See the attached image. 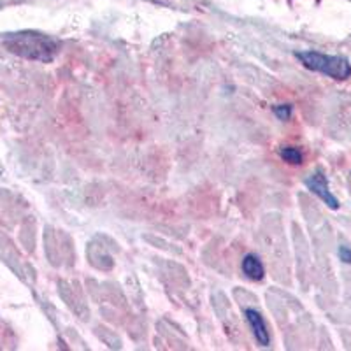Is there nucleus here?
<instances>
[{
	"mask_svg": "<svg viewBox=\"0 0 351 351\" xmlns=\"http://www.w3.org/2000/svg\"><path fill=\"white\" fill-rule=\"evenodd\" d=\"M4 44L9 51L28 60L51 62L58 53V43L55 39L37 32L12 34L4 40Z\"/></svg>",
	"mask_w": 351,
	"mask_h": 351,
	"instance_id": "f257e3e1",
	"label": "nucleus"
},
{
	"mask_svg": "<svg viewBox=\"0 0 351 351\" xmlns=\"http://www.w3.org/2000/svg\"><path fill=\"white\" fill-rule=\"evenodd\" d=\"M295 56L309 71L322 72L325 76L334 77L337 81L348 80L351 76V65L344 56L324 55L318 51H300Z\"/></svg>",
	"mask_w": 351,
	"mask_h": 351,
	"instance_id": "f03ea898",
	"label": "nucleus"
},
{
	"mask_svg": "<svg viewBox=\"0 0 351 351\" xmlns=\"http://www.w3.org/2000/svg\"><path fill=\"white\" fill-rule=\"evenodd\" d=\"M306 186L311 190L315 195H318L319 199L324 200L330 209H339V200L332 195V192L328 190V181L325 178V174L322 171H315L306 181Z\"/></svg>",
	"mask_w": 351,
	"mask_h": 351,
	"instance_id": "7ed1b4c3",
	"label": "nucleus"
},
{
	"mask_svg": "<svg viewBox=\"0 0 351 351\" xmlns=\"http://www.w3.org/2000/svg\"><path fill=\"white\" fill-rule=\"evenodd\" d=\"M244 316H246L247 324L252 327L253 335H255L256 343L262 344V346H269L271 343V335H269L267 325L263 322V316L260 315L256 309H252V307H246L244 309Z\"/></svg>",
	"mask_w": 351,
	"mask_h": 351,
	"instance_id": "20e7f679",
	"label": "nucleus"
},
{
	"mask_svg": "<svg viewBox=\"0 0 351 351\" xmlns=\"http://www.w3.org/2000/svg\"><path fill=\"white\" fill-rule=\"evenodd\" d=\"M243 272L246 274L247 280H252V281H260L263 280V276H265L263 263L260 262L258 256L252 255V253L243 258Z\"/></svg>",
	"mask_w": 351,
	"mask_h": 351,
	"instance_id": "39448f33",
	"label": "nucleus"
},
{
	"mask_svg": "<svg viewBox=\"0 0 351 351\" xmlns=\"http://www.w3.org/2000/svg\"><path fill=\"white\" fill-rule=\"evenodd\" d=\"M280 156L285 160V162L293 165H300L304 158L302 153H300L297 148H280Z\"/></svg>",
	"mask_w": 351,
	"mask_h": 351,
	"instance_id": "423d86ee",
	"label": "nucleus"
},
{
	"mask_svg": "<svg viewBox=\"0 0 351 351\" xmlns=\"http://www.w3.org/2000/svg\"><path fill=\"white\" fill-rule=\"evenodd\" d=\"M291 112H293V108L290 104H280L274 108V114L280 118V120H290Z\"/></svg>",
	"mask_w": 351,
	"mask_h": 351,
	"instance_id": "0eeeda50",
	"label": "nucleus"
},
{
	"mask_svg": "<svg viewBox=\"0 0 351 351\" xmlns=\"http://www.w3.org/2000/svg\"><path fill=\"white\" fill-rule=\"evenodd\" d=\"M339 258L343 260V262L346 263H351V250L348 246H341L339 247Z\"/></svg>",
	"mask_w": 351,
	"mask_h": 351,
	"instance_id": "6e6552de",
	"label": "nucleus"
}]
</instances>
